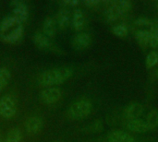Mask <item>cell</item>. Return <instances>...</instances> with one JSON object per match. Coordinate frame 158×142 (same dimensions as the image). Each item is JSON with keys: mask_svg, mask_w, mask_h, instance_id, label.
Here are the masks:
<instances>
[{"mask_svg": "<svg viewBox=\"0 0 158 142\" xmlns=\"http://www.w3.org/2000/svg\"><path fill=\"white\" fill-rule=\"evenodd\" d=\"M18 22L16 20V18H14V16H9L5 18L1 23H0V33L1 35H4L6 33V31L11 29L14 25H17Z\"/></svg>", "mask_w": 158, "mask_h": 142, "instance_id": "ac0fdd59", "label": "cell"}, {"mask_svg": "<svg viewBox=\"0 0 158 142\" xmlns=\"http://www.w3.org/2000/svg\"><path fill=\"white\" fill-rule=\"evenodd\" d=\"M72 69L69 67L53 68L42 73L38 79V83L42 87H50L65 82L72 76Z\"/></svg>", "mask_w": 158, "mask_h": 142, "instance_id": "6da1fadb", "label": "cell"}, {"mask_svg": "<svg viewBox=\"0 0 158 142\" xmlns=\"http://www.w3.org/2000/svg\"><path fill=\"white\" fill-rule=\"evenodd\" d=\"M72 27L76 31H81L86 25V18L82 10L75 9L73 11L72 19H71Z\"/></svg>", "mask_w": 158, "mask_h": 142, "instance_id": "30bf717a", "label": "cell"}, {"mask_svg": "<svg viewBox=\"0 0 158 142\" xmlns=\"http://www.w3.org/2000/svg\"><path fill=\"white\" fill-rule=\"evenodd\" d=\"M32 39H33L34 44L42 50H48V51H52V52L58 51L57 46L51 41L50 38L45 36L44 33H40V32L35 33L33 35Z\"/></svg>", "mask_w": 158, "mask_h": 142, "instance_id": "5b68a950", "label": "cell"}, {"mask_svg": "<svg viewBox=\"0 0 158 142\" xmlns=\"http://www.w3.org/2000/svg\"><path fill=\"white\" fill-rule=\"evenodd\" d=\"M21 140V133L19 128H12L7 133L6 142H20Z\"/></svg>", "mask_w": 158, "mask_h": 142, "instance_id": "7402d4cb", "label": "cell"}, {"mask_svg": "<svg viewBox=\"0 0 158 142\" xmlns=\"http://www.w3.org/2000/svg\"><path fill=\"white\" fill-rule=\"evenodd\" d=\"M154 23L151 19L147 18H138L136 20H135V25L139 26V27H148L150 29L153 28L154 26Z\"/></svg>", "mask_w": 158, "mask_h": 142, "instance_id": "d4e9b609", "label": "cell"}, {"mask_svg": "<svg viewBox=\"0 0 158 142\" xmlns=\"http://www.w3.org/2000/svg\"><path fill=\"white\" fill-rule=\"evenodd\" d=\"M0 142H4L3 140H2V139H1V138H0Z\"/></svg>", "mask_w": 158, "mask_h": 142, "instance_id": "f546056e", "label": "cell"}, {"mask_svg": "<svg viewBox=\"0 0 158 142\" xmlns=\"http://www.w3.org/2000/svg\"><path fill=\"white\" fill-rule=\"evenodd\" d=\"M155 76H156V78L158 79V66H156V70H155Z\"/></svg>", "mask_w": 158, "mask_h": 142, "instance_id": "83f0119b", "label": "cell"}, {"mask_svg": "<svg viewBox=\"0 0 158 142\" xmlns=\"http://www.w3.org/2000/svg\"><path fill=\"white\" fill-rule=\"evenodd\" d=\"M114 7L116 8V10L118 12V14L120 16L126 14L127 12H129L131 7H132V3L129 0H119V1H115L113 2Z\"/></svg>", "mask_w": 158, "mask_h": 142, "instance_id": "e0dca14e", "label": "cell"}, {"mask_svg": "<svg viewBox=\"0 0 158 142\" xmlns=\"http://www.w3.org/2000/svg\"><path fill=\"white\" fill-rule=\"evenodd\" d=\"M143 106L139 103H131L124 110V117L129 120L139 119L143 113Z\"/></svg>", "mask_w": 158, "mask_h": 142, "instance_id": "52a82bcc", "label": "cell"}, {"mask_svg": "<svg viewBox=\"0 0 158 142\" xmlns=\"http://www.w3.org/2000/svg\"><path fill=\"white\" fill-rule=\"evenodd\" d=\"M80 4V2L78 0H63L60 2V5L62 6V7H74L76 6H78Z\"/></svg>", "mask_w": 158, "mask_h": 142, "instance_id": "484cf974", "label": "cell"}, {"mask_svg": "<svg viewBox=\"0 0 158 142\" xmlns=\"http://www.w3.org/2000/svg\"><path fill=\"white\" fill-rule=\"evenodd\" d=\"M55 142H58V141H55Z\"/></svg>", "mask_w": 158, "mask_h": 142, "instance_id": "4dcf8cb0", "label": "cell"}, {"mask_svg": "<svg viewBox=\"0 0 158 142\" xmlns=\"http://www.w3.org/2000/svg\"><path fill=\"white\" fill-rule=\"evenodd\" d=\"M83 3L85 6H87L90 8H96L98 6H100L101 1H99V0H85Z\"/></svg>", "mask_w": 158, "mask_h": 142, "instance_id": "4316f807", "label": "cell"}, {"mask_svg": "<svg viewBox=\"0 0 158 142\" xmlns=\"http://www.w3.org/2000/svg\"><path fill=\"white\" fill-rule=\"evenodd\" d=\"M92 43V38L90 34L86 32H81L74 36L71 42V45L75 50L86 49Z\"/></svg>", "mask_w": 158, "mask_h": 142, "instance_id": "ba28073f", "label": "cell"}, {"mask_svg": "<svg viewBox=\"0 0 158 142\" xmlns=\"http://www.w3.org/2000/svg\"><path fill=\"white\" fill-rule=\"evenodd\" d=\"M150 38L151 31L147 30H140L135 33V40L137 41L138 44L143 48H146L149 46Z\"/></svg>", "mask_w": 158, "mask_h": 142, "instance_id": "2e32d148", "label": "cell"}, {"mask_svg": "<svg viewBox=\"0 0 158 142\" xmlns=\"http://www.w3.org/2000/svg\"><path fill=\"white\" fill-rule=\"evenodd\" d=\"M112 32L118 37H125L128 34V28L123 24H118L113 26Z\"/></svg>", "mask_w": 158, "mask_h": 142, "instance_id": "cb8c5ba5", "label": "cell"}, {"mask_svg": "<svg viewBox=\"0 0 158 142\" xmlns=\"http://www.w3.org/2000/svg\"><path fill=\"white\" fill-rule=\"evenodd\" d=\"M146 67L147 68H153L158 65V53L156 52H151L146 56Z\"/></svg>", "mask_w": 158, "mask_h": 142, "instance_id": "603a6c76", "label": "cell"}, {"mask_svg": "<svg viewBox=\"0 0 158 142\" xmlns=\"http://www.w3.org/2000/svg\"><path fill=\"white\" fill-rule=\"evenodd\" d=\"M62 97V92L57 88H48L42 91L40 94L41 101L46 104H53L58 102Z\"/></svg>", "mask_w": 158, "mask_h": 142, "instance_id": "8992f818", "label": "cell"}, {"mask_svg": "<svg viewBox=\"0 0 158 142\" xmlns=\"http://www.w3.org/2000/svg\"><path fill=\"white\" fill-rule=\"evenodd\" d=\"M156 9L158 10V1H156Z\"/></svg>", "mask_w": 158, "mask_h": 142, "instance_id": "f1b7e54d", "label": "cell"}, {"mask_svg": "<svg viewBox=\"0 0 158 142\" xmlns=\"http://www.w3.org/2000/svg\"><path fill=\"white\" fill-rule=\"evenodd\" d=\"M93 110V104L89 100L83 99L74 103L69 109L68 115L71 119L80 120L87 117Z\"/></svg>", "mask_w": 158, "mask_h": 142, "instance_id": "7a4b0ae2", "label": "cell"}, {"mask_svg": "<svg viewBox=\"0 0 158 142\" xmlns=\"http://www.w3.org/2000/svg\"><path fill=\"white\" fill-rule=\"evenodd\" d=\"M56 22L57 28L60 29L61 30H65L69 27L70 23V15H69V11L66 7H61L57 11Z\"/></svg>", "mask_w": 158, "mask_h": 142, "instance_id": "9c48e42d", "label": "cell"}, {"mask_svg": "<svg viewBox=\"0 0 158 142\" xmlns=\"http://www.w3.org/2000/svg\"><path fill=\"white\" fill-rule=\"evenodd\" d=\"M10 5L13 10L14 18H16L18 24L21 25L23 22L26 21L28 15H29L27 5L22 1H12Z\"/></svg>", "mask_w": 158, "mask_h": 142, "instance_id": "277c9868", "label": "cell"}, {"mask_svg": "<svg viewBox=\"0 0 158 142\" xmlns=\"http://www.w3.org/2000/svg\"><path fill=\"white\" fill-rule=\"evenodd\" d=\"M10 79V71L3 67L0 68V92L5 89Z\"/></svg>", "mask_w": 158, "mask_h": 142, "instance_id": "44dd1931", "label": "cell"}, {"mask_svg": "<svg viewBox=\"0 0 158 142\" xmlns=\"http://www.w3.org/2000/svg\"><path fill=\"white\" fill-rule=\"evenodd\" d=\"M127 128L134 133H144L148 130H150L149 127L147 126L145 120L142 119H133V120H129L126 124Z\"/></svg>", "mask_w": 158, "mask_h": 142, "instance_id": "8fae6325", "label": "cell"}, {"mask_svg": "<svg viewBox=\"0 0 158 142\" xmlns=\"http://www.w3.org/2000/svg\"><path fill=\"white\" fill-rule=\"evenodd\" d=\"M17 111V103L14 98L9 95L0 98V116L5 118H11Z\"/></svg>", "mask_w": 158, "mask_h": 142, "instance_id": "3957f363", "label": "cell"}, {"mask_svg": "<svg viewBox=\"0 0 158 142\" xmlns=\"http://www.w3.org/2000/svg\"><path fill=\"white\" fill-rule=\"evenodd\" d=\"M109 5L107 6L106 11H105V17H106V19L108 21V22H113V21H116L118 20V18L119 17H121L118 12L116 10V8L114 7V5H113V2H110L108 3Z\"/></svg>", "mask_w": 158, "mask_h": 142, "instance_id": "d6986e66", "label": "cell"}, {"mask_svg": "<svg viewBox=\"0 0 158 142\" xmlns=\"http://www.w3.org/2000/svg\"><path fill=\"white\" fill-rule=\"evenodd\" d=\"M145 122L150 129L158 127V110H151L145 118Z\"/></svg>", "mask_w": 158, "mask_h": 142, "instance_id": "ffe728a7", "label": "cell"}, {"mask_svg": "<svg viewBox=\"0 0 158 142\" xmlns=\"http://www.w3.org/2000/svg\"><path fill=\"white\" fill-rule=\"evenodd\" d=\"M43 128V121L41 118L37 116H31L27 118L25 121V128L26 131L31 134H36L41 131Z\"/></svg>", "mask_w": 158, "mask_h": 142, "instance_id": "5bb4252c", "label": "cell"}, {"mask_svg": "<svg viewBox=\"0 0 158 142\" xmlns=\"http://www.w3.org/2000/svg\"><path fill=\"white\" fill-rule=\"evenodd\" d=\"M23 26L22 25H19L18 27H16L13 30H11L8 33H6L2 36V39L4 42L7 43H18L23 36Z\"/></svg>", "mask_w": 158, "mask_h": 142, "instance_id": "7c38bea8", "label": "cell"}, {"mask_svg": "<svg viewBox=\"0 0 158 142\" xmlns=\"http://www.w3.org/2000/svg\"><path fill=\"white\" fill-rule=\"evenodd\" d=\"M56 29H57V25L56 19H54L51 17H48L44 19L43 24V30L45 36H47L50 39L54 38L56 34V30H57Z\"/></svg>", "mask_w": 158, "mask_h": 142, "instance_id": "9a60e30c", "label": "cell"}, {"mask_svg": "<svg viewBox=\"0 0 158 142\" xmlns=\"http://www.w3.org/2000/svg\"><path fill=\"white\" fill-rule=\"evenodd\" d=\"M107 140L109 142H135L131 134L120 130L110 132L107 135Z\"/></svg>", "mask_w": 158, "mask_h": 142, "instance_id": "4fadbf2b", "label": "cell"}]
</instances>
